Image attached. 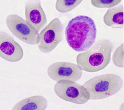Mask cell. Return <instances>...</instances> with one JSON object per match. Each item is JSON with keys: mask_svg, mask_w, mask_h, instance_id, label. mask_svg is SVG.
<instances>
[{"mask_svg": "<svg viewBox=\"0 0 124 110\" xmlns=\"http://www.w3.org/2000/svg\"><path fill=\"white\" fill-rule=\"evenodd\" d=\"M65 33L70 48L81 52L95 43L97 29L94 19L87 16L78 15L69 21Z\"/></svg>", "mask_w": 124, "mask_h": 110, "instance_id": "obj_1", "label": "cell"}, {"mask_svg": "<svg viewBox=\"0 0 124 110\" xmlns=\"http://www.w3.org/2000/svg\"><path fill=\"white\" fill-rule=\"evenodd\" d=\"M113 49V44L110 40H98L90 48L77 55V64L86 72L100 71L109 65Z\"/></svg>", "mask_w": 124, "mask_h": 110, "instance_id": "obj_2", "label": "cell"}, {"mask_svg": "<svg viewBox=\"0 0 124 110\" xmlns=\"http://www.w3.org/2000/svg\"><path fill=\"white\" fill-rule=\"evenodd\" d=\"M123 85V79L114 74L95 76L83 84L90 93L91 100H99L111 96L119 91Z\"/></svg>", "mask_w": 124, "mask_h": 110, "instance_id": "obj_3", "label": "cell"}, {"mask_svg": "<svg viewBox=\"0 0 124 110\" xmlns=\"http://www.w3.org/2000/svg\"><path fill=\"white\" fill-rule=\"evenodd\" d=\"M54 91L61 99L77 104H83L90 99L86 88L72 80H60L55 84Z\"/></svg>", "mask_w": 124, "mask_h": 110, "instance_id": "obj_4", "label": "cell"}, {"mask_svg": "<svg viewBox=\"0 0 124 110\" xmlns=\"http://www.w3.org/2000/svg\"><path fill=\"white\" fill-rule=\"evenodd\" d=\"M64 26L59 18H54L39 33L37 46L44 53L52 52L63 40Z\"/></svg>", "mask_w": 124, "mask_h": 110, "instance_id": "obj_5", "label": "cell"}, {"mask_svg": "<svg viewBox=\"0 0 124 110\" xmlns=\"http://www.w3.org/2000/svg\"><path fill=\"white\" fill-rule=\"evenodd\" d=\"M6 22L12 35L23 42L30 45L39 43V33L20 16L10 14L6 18Z\"/></svg>", "mask_w": 124, "mask_h": 110, "instance_id": "obj_6", "label": "cell"}, {"mask_svg": "<svg viewBox=\"0 0 124 110\" xmlns=\"http://www.w3.org/2000/svg\"><path fill=\"white\" fill-rule=\"evenodd\" d=\"M82 71L77 64L61 61L51 64L48 67L47 74L51 79L56 82L63 80L77 82L81 79Z\"/></svg>", "mask_w": 124, "mask_h": 110, "instance_id": "obj_7", "label": "cell"}, {"mask_svg": "<svg viewBox=\"0 0 124 110\" xmlns=\"http://www.w3.org/2000/svg\"><path fill=\"white\" fill-rule=\"evenodd\" d=\"M24 52L22 47L11 36L0 31V56L5 60L16 62L23 58Z\"/></svg>", "mask_w": 124, "mask_h": 110, "instance_id": "obj_8", "label": "cell"}, {"mask_svg": "<svg viewBox=\"0 0 124 110\" xmlns=\"http://www.w3.org/2000/svg\"><path fill=\"white\" fill-rule=\"evenodd\" d=\"M27 22L39 33L47 23V17L40 0H28L24 6Z\"/></svg>", "mask_w": 124, "mask_h": 110, "instance_id": "obj_9", "label": "cell"}, {"mask_svg": "<svg viewBox=\"0 0 124 110\" xmlns=\"http://www.w3.org/2000/svg\"><path fill=\"white\" fill-rule=\"evenodd\" d=\"M48 106L47 99L42 95H34L16 103L13 110H45Z\"/></svg>", "mask_w": 124, "mask_h": 110, "instance_id": "obj_10", "label": "cell"}, {"mask_svg": "<svg viewBox=\"0 0 124 110\" xmlns=\"http://www.w3.org/2000/svg\"><path fill=\"white\" fill-rule=\"evenodd\" d=\"M124 6L123 4L108 9L103 17L104 24L115 29L124 28Z\"/></svg>", "mask_w": 124, "mask_h": 110, "instance_id": "obj_11", "label": "cell"}, {"mask_svg": "<svg viewBox=\"0 0 124 110\" xmlns=\"http://www.w3.org/2000/svg\"><path fill=\"white\" fill-rule=\"evenodd\" d=\"M83 0H56L55 9L62 13L69 12L76 8Z\"/></svg>", "mask_w": 124, "mask_h": 110, "instance_id": "obj_12", "label": "cell"}, {"mask_svg": "<svg viewBox=\"0 0 124 110\" xmlns=\"http://www.w3.org/2000/svg\"><path fill=\"white\" fill-rule=\"evenodd\" d=\"M122 0H91V4L98 8H110L117 6Z\"/></svg>", "mask_w": 124, "mask_h": 110, "instance_id": "obj_13", "label": "cell"}, {"mask_svg": "<svg viewBox=\"0 0 124 110\" xmlns=\"http://www.w3.org/2000/svg\"><path fill=\"white\" fill-rule=\"evenodd\" d=\"M112 61L114 65L119 67H124V44H121L115 51L112 55Z\"/></svg>", "mask_w": 124, "mask_h": 110, "instance_id": "obj_14", "label": "cell"}]
</instances>
